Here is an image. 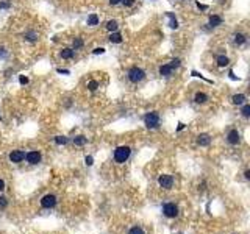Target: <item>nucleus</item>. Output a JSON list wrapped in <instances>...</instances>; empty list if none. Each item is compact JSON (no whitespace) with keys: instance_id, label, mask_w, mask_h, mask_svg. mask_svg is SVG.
Instances as JSON below:
<instances>
[{"instance_id":"obj_1","label":"nucleus","mask_w":250,"mask_h":234,"mask_svg":"<svg viewBox=\"0 0 250 234\" xmlns=\"http://www.w3.org/2000/svg\"><path fill=\"white\" fill-rule=\"evenodd\" d=\"M130 153H132V150H130V147H127V145L117 147L116 152H114V161L119 162V164H122V162H125V161L130 158Z\"/></svg>"},{"instance_id":"obj_2","label":"nucleus","mask_w":250,"mask_h":234,"mask_svg":"<svg viewBox=\"0 0 250 234\" xmlns=\"http://www.w3.org/2000/svg\"><path fill=\"white\" fill-rule=\"evenodd\" d=\"M146 78V72L142 70V69H139V67H132L130 70H128V80L132 81V83H139V81H142Z\"/></svg>"},{"instance_id":"obj_3","label":"nucleus","mask_w":250,"mask_h":234,"mask_svg":"<svg viewBox=\"0 0 250 234\" xmlns=\"http://www.w3.org/2000/svg\"><path fill=\"white\" fill-rule=\"evenodd\" d=\"M144 124L147 128H158L160 127V115L156 112H149L144 117Z\"/></svg>"},{"instance_id":"obj_4","label":"nucleus","mask_w":250,"mask_h":234,"mask_svg":"<svg viewBox=\"0 0 250 234\" xmlns=\"http://www.w3.org/2000/svg\"><path fill=\"white\" fill-rule=\"evenodd\" d=\"M163 214H164L166 217H169V218H174V217L178 215V208H177L174 203H166V204L163 206Z\"/></svg>"},{"instance_id":"obj_5","label":"nucleus","mask_w":250,"mask_h":234,"mask_svg":"<svg viewBox=\"0 0 250 234\" xmlns=\"http://www.w3.org/2000/svg\"><path fill=\"white\" fill-rule=\"evenodd\" d=\"M158 183H160V186H161L163 189H171V187L174 186V178L169 176V175H161V176L158 178Z\"/></svg>"},{"instance_id":"obj_6","label":"nucleus","mask_w":250,"mask_h":234,"mask_svg":"<svg viewBox=\"0 0 250 234\" xmlns=\"http://www.w3.org/2000/svg\"><path fill=\"white\" fill-rule=\"evenodd\" d=\"M55 204H56V197H55V195H46V197H42V200H41V206L46 208V209H50V208H53Z\"/></svg>"},{"instance_id":"obj_7","label":"nucleus","mask_w":250,"mask_h":234,"mask_svg":"<svg viewBox=\"0 0 250 234\" xmlns=\"http://www.w3.org/2000/svg\"><path fill=\"white\" fill-rule=\"evenodd\" d=\"M25 159V153L22 152V150H14V152H11L10 153V161L11 162H22Z\"/></svg>"},{"instance_id":"obj_8","label":"nucleus","mask_w":250,"mask_h":234,"mask_svg":"<svg viewBox=\"0 0 250 234\" xmlns=\"http://www.w3.org/2000/svg\"><path fill=\"white\" fill-rule=\"evenodd\" d=\"M227 141H228L231 145H236V144H239V141H241V136H239L238 130H231V131L227 134Z\"/></svg>"},{"instance_id":"obj_9","label":"nucleus","mask_w":250,"mask_h":234,"mask_svg":"<svg viewBox=\"0 0 250 234\" xmlns=\"http://www.w3.org/2000/svg\"><path fill=\"white\" fill-rule=\"evenodd\" d=\"M25 158H27L28 164H38L41 161V153L39 152H30V153L25 155Z\"/></svg>"},{"instance_id":"obj_10","label":"nucleus","mask_w":250,"mask_h":234,"mask_svg":"<svg viewBox=\"0 0 250 234\" xmlns=\"http://www.w3.org/2000/svg\"><path fill=\"white\" fill-rule=\"evenodd\" d=\"M209 142H211V138H209V134H206V133H202V134L197 138V144L202 145V147L209 145Z\"/></svg>"},{"instance_id":"obj_11","label":"nucleus","mask_w":250,"mask_h":234,"mask_svg":"<svg viewBox=\"0 0 250 234\" xmlns=\"http://www.w3.org/2000/svg\"><path fill=\"white\" fill-rule=\"evenodd\" d=\"M172 67L169 66V64H164V66H161L160 67V75H163V77H169L171 73H172Z\"/></svg>"},{"instance_id":"obj_12","label":"nucleus","mask_w":250,"mask_h":234,"mask_svg":"<svg viewBox=\"0 0 250 234\" xmlns=\"http://www.w3.org/2000/svg\"><path fill=\"white\" fill-rule=\"evenodd\" d=\"M208 25H209V27H219V25H222V19H220L219 16H211Z\"/></svg>"},{"instance_id":"obj_13","label":"nucleus","mask_w":250,"mask_h":234,"mask_svg":"<svg viewBox=\"0 0 250 234\" xmlns=\"http://www.w3.org/2000/svg\"><path fill=\"white\" fill-rule=\"evenodd\" d=\"M233 103L234 105H242V103H245V95L244 94H236V95H233Z\"/></svg>"},{"instance_id":"obj_14","label":"nucleus","mask_w":250,"mask_h":234,"mask_svg":"<svg viewBox=\"0 0 250 234\" xmlns=\"http://www.w3.org/2000/svg\"><path fill=\"white\" fill-rule=\"evenodd\" d=\"M194 100H195V103H205V101L208 100V95L203 94V92H197L195 97H194Z\"/></svg>"},{"instance_id":"obj_15","label":"nucleus","mask_w":250,"mask_h":234,"mask_svg":"<svg viewBox=\"0 0 250 234\" xmlns=\"http://www.w3.org/2000/svg\"><path fill=\"white\" fill-rule=\"evenodd\" d=\"M109 41H111V42H114V44H120V42H122V36H120L119 33L113 31V33L109 35Z\"/></svg>"},{"instance_id":"obj_16","label":"nucleus","mask_w":250,"mask_h":234,"mask_svg":"<svg viewBox=\"0 0 250 234\" xmlns=\"http://www.w3.org/2000/svg\"><path fill=\"white\" fill-rule=\"evenodd\" d=\"M61 56L64 59H70V58H74V50L72 49H63L61 50Z\"/></svg>"},{"instance_id":"obj_17","label":"nucleus","mask_w":250,"mask_h":234,"mask_svg":"<svg viewBox=\"0 0 250 234\" xmlns=\"http://www.w3.org/2000/svg\"><path fill=\"white\" fill-rule=\"evenodd\" d=\"M167 17L171 19V21H169V27H171V28H178V22H177L175 16H174L172 13H167Z\"/></svg>"},{"instance_id":"obj_18","label":"nucleus","mask_w":250,"mask_h":234,"mask_svg":"<svg viewBox=\"0 0 250 234\" xmlns=\"http://www.w3.org/2000/svg\"><path fill=\"white\" fill-rule=\"evenodd\" d=\"M228 63H230L228 58L224 56V55H220V56L217 58V66H219V67H225V66H228Z\"/></svg>"},{"instance_id":"obj_19","label":"nucleus","mask_w":250,"mask_h":234,"mask_svg":"<svg viewBox=\"0 0 250 234\" xmlns=\"http://www.w3.org/2000/svg\"><path fill=\"white\" fill-rule=\"evenodd\" d=\"M86 142H88V139H86L84 136H77V138H74V144H75V145H78V147L84 145Z\"/></svg>"},{"instance_id":"obj_20","label":"nucleus","mask_w":250,"mask_h":234,"mask_svg":"<svg viewBox=\"0 0 250 234\" xmlns=\"http://www.w3.org/2000/svg\"><path fill=\"white\" fill-rule=\"evenodd\" d=\"M24 38H25L27 41L33 42V41H36V39H38V33H35V31H28V33H25V35H24Z\"/></svg>"},{"instance_id":"obj_21","label":"nucleus","mask_w":250,"mask_h":234,"mask_svg":"<svg viewBox=\"0 0 250 234\" xmlns=\"http://www.w3.org/2000/svg\"><path fill=\"white\" fill-rule=\"evenodd\" d=\"M99 24V16L97 14H91L89 17H88V25H97Z\"/></svg>"},{"instance_id":"obj_22","label":"nucleus","mask_w":250,"mask_h":234,"mask_svg":"<svg viewBox=\"0 0 250 234\" xmlns=\"http://www.w3.org/2000/svg\"><path fill=\"white\" fill-rule=\"evenodd\" d=\"M117 27H119V25H117V22H116V21H108V24H106V28H108L111 33H113V31H116V30H117Z\"/></svg>"},{"instance_id":"obj_23","label":"nucleus","mask_w":250,"mask_h":234,"mask_svg":"<svg viewBox=\"0 0 250 234\" xmlns=\"http://www.w3.org/2000/svg\"><path fill=\"white\" fill-rule=\"evenodd\" d=\"M234 42H236L238 45H242V44L245 42V36H244V35H241V33L234 35Z\"/></svg>"},{"instance_id":"obj_24","label":"nucleus","mask_w":250,"mask_h":234,"mask_svg":"<svg viewBox=\"0 0 250 234\" xmlns=\"http://www.w3.org/2000/svg\"><path fill=\"white\" fill-rule=\"evenodd\" d=\"M128 234H146V232H144V229H142V228H139V226H133V228L128 231Z\"/></svg>"},{"instance_id":"obj_25","label":"nucleus","mask_w":250,"mask_h":234,"mask_svg":"<svg viewBox=\"0 0 250 234\" xmlns=\"http://www.w3.org/2000/svg\"><path fill=\"white\" fill-rule=\"evenodd\" d=\"M83 47V39L81 38H75L74 39V49L77 50V49H81Z\"/></svg>"},{"instance_id":"obj_26","label":"nucleus","mask_w":250,"mask_h":234,"mask_svg":"<svg viewBox=\"0 0 250 234\" xmlns=\"http://www.w3.org/2000/svg\"><path fill=\"white\" fill-rule=\"evenodd\" d=\"M55 142H56L58 145H64V144H67V138H64V136H56V138H55Z\"/></svg>"},{"instance_id":"obj_27","label":"nucleus","mask_w":250,"mask_h":234,"mask_svg":"<svg viewBox=\"0 0 250 234\" xmlns=\"http://www.w3.org/2000/svg\"><path fill=\"white\" fill-rule=\"evenodd\" d=\"M97 87H99V83H97L95 80H91V81L88 83V89H89V91H95Z\"/></svg>"},{"instance_id":"obj_28","label":"nucleus","mask_w":250,"mask_h":234,"mask_svg":"<svg viewBox=\"0 0 250 234\" xmlns=\"http://www.w3.org/2000/svg\"><path fill=\"white\" fill-rule=\"evenodd\" d=\"M241 112H242V115H244V117H248V115H250V105H247V103H245V105L242 106V111H241Z\"/></svg>"},{"instance_id":"obj_29","label":"nucleus","mask_w":250,"mask_h":234,"mask_svg":"<svg viewBox=\"0 0 250 234\" xmlns=\"http://www.w3.org/2000/svg\"><path fill=\"white\" fill-rule=\"evenodd\" d=\"M8 206V200L5 197H0V209H5Z\"/></svg>"},{"instance_id":"obj_30","label":"nucleus","mask_w":250,"mask_h":234,"mask_svg":"<svg viewBox=\"0 0 250 234\" xmlns=\"http://www.w3.org/2000/svg\"><path fill=\"white\" fill-rule=\"evenodd\" d=\"M180 64H181V63H180V59H172L169 66H171L172 69H175V67H180Z\"/></svg>"},{"instance_id":"obj_31","label":"nucleus","mask_w":250,"mask_h":234,"mask_svg":"<svg viewBox=\"0 0 250 234\" xmlns=\"http://www.w3.org/2000/svg\"><path fill=\"white\" fill-rule=\"evenodd\" d=\"M92 53H94V55H103V53H105V49L97 47V49H94V50H92Z\"/></svg>"},{"instance_id":"obj_32","label":"nucleus","mask_w":250,"mask_h":234,"mask_svg":"<svg viewBox=\"0 0 250 234\" xmlns=\"http://www.w3.org/2000/svg\"><path fill=\"white\" fill-rule=\"evenodd\" d=\"M120 2H122L125 7H132V5L135 3V0H120Z\"/></svg>"},{"instance_id":"obj_33","label":"nucleus","mask_w":250,"mask_h":234,"mask_svg":"<svg viewBox=\"0 0 250 234\" xmlns=\"http://www.w3.org/2000/svg\"><path fill=\"white\" fill-rule=\"evenodd\" d=\"M19 83H21V84H27V83H28V78L24 77V75H21V77H19Z\"/></svg>"},{"instance_id":"obj_34","label":"nucleus","mask_w":250,"mask_h":234,"mask_svg":"<svg viewBox=\"0 0 250 234\" xmlns=\"http://www.w3.org/2000/svg\"><path fill=\"white\" fill-rule=\"evenodd\" d=\"M84 162H86V166H92V164H94V159H92V156H86Z\"/></svg>"},{"instance_id":"obj_35","label":"nucleus","mask_w":250,"mask_h":234,"mask_svg":"<svg viewBox=\"0 0 250 234\" xmlns=\"http://www.w3.org/2000/svg\"><path fill=\"white\" fill-rule=\"evenodd\" d=\"M0 8H2V10L10 8V2H0Z\"/></svg>"},{"instance_id":"obj_36","label":"nucleus","mask_w":250,"mask_h":234,"mask_svg":"<svg viewBox=\"0 0 250 234\" xmlns=\"http://www.w3.org/2000/svg\"><path fill=\"white\" fill-rule=\"evenodd\" d=\"M197 8H200V10H203V11H205V10H208V5H202L200 2H197Z\"/></svg>"},{"instance_id":"obj_37","label":"nucleus","mask_w":250,"mask_h":234,"mask_svg":"<svg viewBox=\"0 0 250 234\" xmlns=\"http://www.w3.org/2000/svg\"><path fill=\"white\" fill-rule=\"evenodd\" d=\"M3 189H5V181L0 180V190H3Z\"/></svg>"},{"instance_id":"obj_38","label":"nucleus","mask_w":250,"mask_h":234,"mask_svg":"<svg viewBox=\"0 0 250 234\" xmlns=\"http://www.w3.org/2000/svg\"><path fill=\"white\" fill-rule=\"evenodd\" d=\"M58 73H69V70H66V69H58Z\"/></svg>"},{"instance_id":"obj_39","label":"nucleus","mask_w":250,"mask_h":234,"mask_svg":"<svg viewBox=\"0 0 250 234\" xmlns=\"http://www.w3.org/2000/svg\"><path fill=\"white\" fill-rule=\"evenodd\" d=\"M109 3L111 5H117V3H120V0H109Z\"/></svg>"},{"instance_id":"obj_40","label":"nucleus","mask_w":250,"mask_h":234,"mask_svg":"<svg viewBox=\"0 0 250 234\" xmlns=\"http://www.w3.org/2000/svg\"><path fill=\"white\" fill-rule=\"evenodd\" d=\"M244 176H245V180H248V178H250V170H245Z\"/></svg>"},{"instance_id":"obj_41","label":"nucleus","mask_w":250,"mask_h":234,"mask_svg":"<svg viewBox=\"0 0 250 234\" xmlns=\"http://www.w3.org/2000/svg\"><path fill=\"white\" fill-rule=\"evenodd\" d=\"M185 128V124H178V131H181Z\"/></svg>"}]
</instances>
